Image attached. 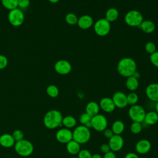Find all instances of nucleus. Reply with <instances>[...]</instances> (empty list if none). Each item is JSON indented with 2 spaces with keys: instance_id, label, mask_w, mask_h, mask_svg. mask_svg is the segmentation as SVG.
<instances>
[{
  "instance_id": "09e8293b",
  "label": "nucleus",
  "mask_w": 158,
  "mask_h": 158,
  "mask_svg": "<svg viewBox=\"0 0 158 158\" xmlns=\"http://www.w3.org/2000/svg\"><path fill=\"white\" fill-rule=\"evenodd\" d=\"M157 27H158V23H157Z\"/></svg>"
},
{
  "instance_id": "49530a36",
  "label": "nucleus",
  "mask_w": 158,
  "mask_h": 158,
  "mask_svg": "<svg viewBox=\"0 0 158 158\" xmlns=\"http://www.w3.org/2000/svg\"><path fill=\"white\" fill-rule=\"evenodd\" d=\"M48 1L51 3H57L59 1V0H48Z\"/></svg>"
},
{
  "instance_id": "6ab92c4d",
  "label": "nucleus",
  "mask_w": 158,
  "mask_h": 158,
  "mask_svg": "<svg viewBox=\"0 0 158 158\" xmlns=\"http://www.w3.org/2000/svg\"><path fill=\"white\" fill-rule=\"evenodd\" d=\"M100 110L99 105L95 101L89 102L85 107V112L89 115L91 117L99 114Z\"/></svg>"
},
{
  "instance_id": "72a5a7b5",
  "label": "nucleus",
  "mask_w": 158,
  "mask_h": 158,
  "mask_svg": "<svg viewBox=\"0 0 158 158\" xmlns=\"http://www.w3.org/2000/svg\"><path fill=\"white\" fill-rule=\"evenodd\" d=\"M91 118L92 117L89 115H88L86 112H84L80 115L79 117V122L81 123V125H85L87 122L91 121Z\"/></svg>"
},
{
  "instance_id": "f03ea898",
  "label": "nucleus",
  "mask_w": 158,
  "mask_h": 158,
  "mask_svg": "<svg viewBox=\"0 0 158 158\" xmlns=\"http://www.w3.org/2000/svg\"><path fill=\"white\" fill-rule=\"evenodd\" d=\"M117 69L120 75L127 78L132 76L136 71V64L130 57H123L118 61Z\"/></svg>"
},
{
  "instance_id": "c9c22d12",
  "label": "nucleus",
  "mask_w": 158,
  "mask_h": 158,
  "mask_svg": "<svg viewBox=\"0 0 158 158\" xmlns=\"http://www.w3.org/2000/svg\"><path fill=\"white\" fill-rule=\"evenodd\" d=\"M30 4V0H18V8L21 9H25L28 7Z\"/></svg>"
},
{
  "instance_id": "4c0bfd02",
  "label": "nucleus",
  "mask_w": 158,
  "mask_h": 158,
  "mask_svg": "<svg viewBox=\"0 0 158 158\" xmlns=\"http://www.w3.org/2000/svg\"><path fill=\"white\" fill-rule=\"evenodd\" d=\"M8 64V60L7 58L2 55L0 54V70L5 69Z\"/></svg>"
},
{
  "instance_id": "0eeeda50",
  "label": "nucleus",
  "mask_w": 158,
  "mask_h": 158,
  "mask_svg": "<svg viewBox=\"0 0 158 158\" xmlns=\"http://www.w3.org/2000/svg\"><path fill=\"white\" fill-rule=\"evenodd\" d=\"M7 17L9 23L14 27L20 26L25 20L24 13L19 8L10 10Z\"/></svg>"
},
{
  "instance_id": "c85d7f7f",
  "label": "nucleus",
  "mask_w": 158,
  "mask_h": 158,
  "mask_svg": "<svg viewBox=\"0 0 158 158\" xmlns=\"http://www.w3.org/2000/svg\"><path fill=\"white\" fill-rule=\"evenodd\" d=\"M127 104L130 106H133L136 104L138 101V96L135 92H131L127 95Z\"/></svg>"
},
{
  "instance_id": "e433bc0d",
  "label": "nucleus",
  "mask_w": 158,
  "mask_h": 158,
  "mask_svg": "<svg viewBox=\"0 0 158 158\" xmlns=\"http://www.w3.org/2000/svg\"><path fill=\"white\" fill-rule=\"evenodd\" d=\"M149 59L152 65L158 68V51H156L150 54Z\"/></svg>"
},
{
  "instance_id": "39448f33",
  "label": "nucleus",
  "mask_w": 158,
  "mask_h": 158,
  "mask_svg": "<svg viewBox=\"0 0 158 158\" xmlns=\"http://www.w3.org/2000/svg\"><path fill=\"white\" fill-rule=\"evenodd\" d=\"M146 113L145 109L138 104L131 106L128 111V114L130 118L133 122L139 123L143 122Z\"/></svg>"
},
{
  "instance_id": "393cba45",
  "label": "nucleus",
  "mask_w": 158,
  "mask_h": 158,
  "mask_svg": "<svg viewBox=\"0 0 158 158\" xmlns=\"http://www.w3.org/2000/svg\"><path fill=\"white\" fill-rule=\"evenodd\" d=\"M62 124L65 128L70 129L76 126L77 120L72 115H67L63 117Z\"/></svg>"
},
{
  "instance_id": "c756f323",
  "label": "nucleus",
  "mask_w": 158,
  "mask_h": 158,
  "mask_svg": "<svg viewBox=\"0 0 158 158\" xmlns=\"http://www.w3.org/2000/svg\"><path fill=\"white\" fill-rule=\"evenodd\" d=\"M78 19V17L73 13H69L65 15V20L67 23L70 25H74L77 24Z\"/></svg>"
},
{
  "instance_id": "5701e85b",
  "label": "nucleus",
  "mask_w": 158,
  "mask_h": 158,
  "mask_svg": "<svg viewBox=\"0 0 158 158\" xmlns=\"http://www.w3.org/2000/svg\"><path fill=\"white\" fill-rule=\"evenodd\" d=\"M125 86L127 88L131 91L136 90L139 86V81L138 78L134 77L133 76L127 77L125 81Z\"/></svg>"
},
{
  "instance_id": "ddd939ff",
  "label": "nucleus",
  "mask_w": 158,
  "mask_h": 158,
  "mask_svg": "<svg viewBox=\"0 0 158 158\" xmlns=\"http://www.w3.org/2000/svg\"><path fill=\"white\" fill-rule=\"evenodd\" d=\"M112 99L115 106V107L123 109L128 105L127 95L122 91L115 92L113 94Z\"/></svg>"
},
{
  "instance_id": "f704fd0d",
  "label": "nucleus",
  "mask_w": 158,
  "mask_h": 158,
  "mask_svg": "<svg viewBox=\"0 0 158 158\" xmlns=\"http://www.w3.org/2000/svg\"><path fill=\"white\" fill-rule=\"evenodd\" d=\"M92 154L88 149H81L78 153V158H91Z\"/></svg>"
},
{
  "instance_id": "cd10ccee",
  "label": "nucleus",
  "mask_w": 158,
  "mask_h": 158,
  "mask_svg": "<svg viewBox=\"0 0 158 158\" xmlns=\"http://www.w3.org/2000/svg\"><path fill=\"white\" fill-rule=\"evenodd\" d=\"M46 93L51 98H56L59 94L58 88L54 85H50L46 88Z\"/></svg>"
},
{
  "instance_id": "79ce46f5",
  "label": "nucleus",
  "mask_w": 158,
  "mask_h": 158,
  "mask_svg": "<svg viewBox=\"0 0 158 158\" xmlns=\"http://www.w3.org/2000/svg\"><path fill=\"white\" fill-rule=\"evenodd\" d=\"M124 158H139V157L137 155V154H136L135 152H128L125 156Z\"/></svg>"
},
{
  "instance_id": "1a4fd4ad",
  "label": "nucleus",
  "mask_w": 158,
  "mask_h": 158,
  "mask_svg": "<svg viewBox=\"0 0 158 158\" xmlns=\"http://www.w3.org/2000/svg\"><path fill=\"white\" fill-rule=\"evenodd\" d=\"M92 128L97 131H103L107 128L108 122L107 118L102 114H98L93 117L91 120Z\"/></svg>"
},
{
  "instance_id": "412c9836",
  "label": "nucleus",
  "mask_w": 158,
  "mask_h": 158,
  "mask_svg": "<svg viewBox=\"0 0 158 158\" xmlns=\"http://www.w3.org/2000/svg\"><path fill=\"white\" fill-rule=\"evenodd\" d=\"M80 145L75 140L72 139L66 144V149L70 154L77 155L81 150Z\"/></svg>"
},
{
  "instance_id": "37998d69",
  "label": "nucleus",
  "mask_w": 158,
  "mask_h": 158,
  "mask_svg": "<svg viewBox=\"0 0 158 158\" xmlns=\"http://www.w3.org/2000/svg\"><path fill=\"white\" fill-rule=\"evenodd\" d=\"M91 158H103V157L99 154H94L92 155Z\"/></svg>"
},
{
  "instance_id": "4468645a",
  "label": "nucleus",
  "mask_w": 158,
  "mask_h": 158,
  "mask_svg": "<svg viewBox=\"0 0 158 158\" xmlns=\"http://www.w3.org/2000/svg\"><path fill=\"white\" fill-rule=\"evenodd\" d=\"M148 98L153 102L158 101V83H151L147 86L145 90Z\"/></svg>"
},
{
  "instance_id": "a878e982",
  "label": "nucleus",
  "mask_w": 158,
  "mask_h": 158,
  "mask_svg": "<svg viewBox=\"0 0 158 158\" xmlns=\"http://www.w3.org/2000/svg\"><path fill=\"white\" fill-rule=\"evenodd\" d=\"M118 17V11L115 8H114V7L109 8L106 12L105 19L107 21H109L110 23L116 20Z\"/></svg>"
},
{
  "instance_id": "dca6fc26",
  "label": "nucleus",
  "mask_w": 158,
  "mask_h": 158,
  "mask_svg": "<svg viewBox=\"0 0 158 158\" xmlns=\"http://www.w3.org/2000/svg\"><path fill=\"white\" fill-rule=\"evenodd\" d=\"M99 105L100 109H101L104 112L107 113L112 112L115 109V106L112 98L109 97L102 98L100 100Z\"/></svg>"
},
{
  "instance_id": "f8f14e48",
  "label": "nucleus",
  "mask_w": 158,
  "mask_h": 158,
  "mask_svg": "<svg viewBox=\"0 0 158 158\" xmlns=\"http://www.w3.org/2000/svg\"><path fill=\"white\" fill-rule=\"evenodd\" d=\"M55 71L60 75H67L72 70L71 64L66 60H59L54 64Z\"/></svg>"
},
{
  "instance_id": "2eb2a0df",
  "label": "nucleus",
  "mask_w": 158,
  "mask_h": 158,
  "mask_svg": "<svg viewBox=\"0 0 158 158\" xmlns=\"http://www.w3.org/2000/svg\"><path fill=\"white\" fill-rule=\"evenodd\" d=\"M151 148V142L146 139H142L139 140L135 145V149L137 153L139 154H146Z\"/></svg>"
},
{
  "instance_id": "de8ad7c7",
  "label": "nucleus",
  "mask_w": 158,
  "mask_h": 158,
  "mask_svg": "<svg viewBox=\"0 0 158 158\" xmlns=\"http://www.w3.org/2000/svg\"><path fill=\"white\" fill-rule=\"evenodd\" d=\"M156 112L158 114V101L156 103Z\"/></svg>"
},
{
  "instance_id": "f257e3e1",
  "label": "nucleus",
  "mask_w": 158,
  "mask_h": 158,
  "mask_svg": "<svg viewBox=\"0 0 158 158\" xmlns=\"http://www.w3.org/2000/svg\"><path fill=\"white\" fill-rule=\"evenodd\" d=\"M62 118L63 116L60 111L52 109L45 114L43 118V123L47 128L54 129L63 126L62 124Z\"/></svg>"
},
{
  "instance_id": "473e14b6",
  "label": "nucleus",
  "mask_w": 158,
  "mask_h": 158,
  "mask_svg": "<svg viewBox=\"0 0 158 158\" xmlns=\"http://www.w3.org/2000/svg\"><path fill=\"white\" fill-rule=\"evenodd\" d=\"M144 49L148 53L151 54L156 51V46L153 42H148L145 44Z\"/></svg>"
},
{
  "instance_id": "2f4dec72",
  "label": "nucleus",
  "mask_w": 158,
  "mask_h": 158,
  "mask_svg": "<svg viewBox=\"0 0 158 158\" xmlns=\"http://www.w3.org/2000/svg\"><path fill=\"white\" fill-rule=\"evenodd\" d=\"M12 137L14 139L15 142L24 139V133H23V132L22 130H19V129L15 130V131H14L12 134Z\"/></svg>"
},
{
  "instance_id": "bb28decb",
  "label": "nucleus",
  "mask_w": 158,
  "mask_h": 158,
  "mask_svg": "<svg viewBox=\"0 0 158 158\" xmlns=\"http://www.w3.org/2000/svg\"><path fill=\"white\" fill-rule=\"evenodd\" d=\"M1 3L3 7L9 11L18 8V0H1Z\"/></svg>"
},
{
  "instance_id": "6e6552de",
  "label": "nucleus",
  "mask_w": 158,
  "mask_h": 158,
  "mask_svg": "<svg viewBox=\"0 0 158 158\" xmlns=\"http://www.w3.org/2000/svg\"><path fill=\"white\" fill-rule=\"evenodd\" d=\"M94 31L99 36H104L110 31V23L106 19H101L94 24Z\"/></svg>"
},
{
  "instance_id": "7ed1b4c3",
  "label": "nucleus",
  "mask_w": 158,
  "mask_h": 158,
  "mask_svg": "<svg viewBox=\"0 0 158 158\" xmlns=\"http://www.w3.org/2000/svg\"><path fill=\"white\" fill-rule=\"evenodd\" d=\"M73 139L80 144H83L88 143L91 138L90 129L86 128L85 125H80L76 127L72 131Z\"/></svg>"
},
{
  "instance_id": "9d476101",
  "label": "nucleus",
  "mask_w": 158,
  "mask_h": 158,
  "mask_svg": "<svg viewBox=\"0 0 158 158\" xmlns=\"http://www.w3.org/2000/svg\"><path fill=\"white\" fill-rule=\"evenodd\" d=\"M56 138L58 142L63 144H67L73 139L72 131L70 129L65 127L60 128L56 132Z\"/></svg>"
},
{
  "instance_id": "a19ab883",
  "label": "nucleus",
  "mask_w": 158,
  "mask_h": 158,
  "mask_svg": "<svg viewBox=\"0 0 158 158\" xmlns=\"http://www.w3.org/2000/svg\"><path fill=\"white\" fill-rule=\"evenodd\" d=\"M102 157L103 158H117V156L115 152L110 151L104 154Z\"/></svg>"
},
{
  "instance_id": "c03bdc74",
  "label": "nucleus",
  "mask_w": 158,
  "mask_h": 158,
  "mask_svg": "<svg viewBox=\"0 0 158 158\" xmlns=\"http://www.w3.org/2000/svg\"><path fill=\"white\" fill-rule=\"evenodd\" d=\"M85 126L86 128H89V129L91 128H92V124H91V121H89V122H87V123H86L85 125Z\"/></svg>"
},
{
  "instance_id": "4be33fe9",
  "label": "nucleus",
  "mask_w": 158,
  "mask_h": 158,
  "mask_svg": "<svg viewBox=\"0 0 158 158\" xmlns=\"http://www.w3.org/2000/svg\"><path fill=\"white\" fill-rule=\"evenodd\" d=\"M138 27L141 28L142 31L145 33L149 34L152 33L154 31L156 26L154 23L152 21L146 20H143Z\"/></svg>"
},
{
  "instance_id": "58836bf2",
  "label": "nucleus",
  "mask_w": 158,
  "mask_h": 158,
  "mask_svg": "<svg viewBox=\"0 0 158 158\" xmlns=\"http://www.w3.org/2000/svg\"><path fill=\"white\" fill-rule=\"evenodd\" d=\"M103 135L105 138L110 139L114 134L110 128H106L103 131Z\"/></svg>"
},
{
  "instance_id": "20e7f679",
  "label": "nucleus",
  "mask_w": 158,
  "mask_h": 158,
  "mask_svg": "<svg viewBox=\"0 0 158 158\" xmlns=\"http://www.w3.org/2000/svg\"><path fill=\"white\" fill-rule=\"evenodd\" d=\"M14 147L16 153L22 157L30 156L34 150L33 144L30 141L25 139L15 142Z\"/></svg>"
},
{
  "instance_id": "9b49d317",
  "label": "nucleus",
  "mask_w": 158,
  "mask_h": 158,
  "mask_svg": "<svg viewBox=\"0 0 158 158\" xmlns=\"http://www.w3.org/2000/svg\"><path fill=\"white\" fill-rule=\"evenodd\" d=\"M108 144L110 147V151L113 152H117L123 148L124 140L120 135H114L110 139H109Z\"/></svg>"
},
{
  "instance_id": "a211bd4d",
  "label": "nucleus",
  "mask_w": 158,
  "mask_h": 158,
  "mask_svg": "<svg viewBox=\"0 0 158 158\" xmlns=\"http://www.w3.org/2000/svg\"><path fill=\"white\" fill-rule=\"evenodd\" d=\"M15 141L12 135L4 133L0 136V145L4 148H9L14 146Z\"/></svg>"
},
{
  "instance_id": "aec40b11",
  "label": "nucleus",
  "mask_w": 158,
  "mask_h": 158,
  "mask_svg": "<svg viewBox=\"0 0 158 158\" xmlns=\"http://www.w3.org/2000/svg\"><path fill=\"white\" fill-rule=\"evenodd\" d=\"M148 125H153L158 122V114L156 111H149L146 113L144 121Z\"/></svg>"
},
{
  "instance_id": "423d86ee",
  "label": "nucleus",
  "mask_w": 158,
  "mask_h": 158,
  "mask_svg": "<svg viewBox=\"0 0 158 158\" xmlns=\"http://www.w3.org/2000/svg\"><path fill=\"white\" fill-rule=\"evenodd\" d=\"M125 22L130 27H139L143 21V17L140 12L136 10L128 11L125 15Z\"/></svg>"
},
{
  "instance_id": "f3484780",
  "label": "nucleus",
  "mask_w": 158,
  "mask_h": 158,
  "mask_svg": "<svg viewBox=\"0 0 158 158\" xmlns=\"http://www.w3.org/2000/svg\"><path fill=\"white\" fill-rule=\"evenodd\" d=\"M77 25L81 29H88L93 25V19L89 15H83L78 18Z\"/></svg>"
},
{
  "instance_id": "b1692460",
  "label": "nucleus",
  "mask_w": 158,
  "mask_h": 158,
  "mask_svg": "<svg viewBox=\"0 0 158 158\" xmlns=\"http://www.w3.org/2000/svg\"><path fill=\"white\" fill-rule=\"evenodd\" d=\"M114 135H120L125 130V124L124 123L119 120H115L113 122L111 127Z\"/></svg>"
},
{
  "instance_id": "7c9ffc66",
  "label": "nucleus",
  "mask_w": 158,
  "mask_h": 158,
  "mask_svg": "<svg viewBox=\"0 0 158 158\" xmlns=\"http://www.w3.org/2000/svg\"><path fill=\"white\" fill-rule=\"evenodd\" d=\"M130 131L132 133L135 135L139 134L143 128L142 124L141 123L139 122H133V123L130 125Z\"/></svg>"
},
{
  "instance_id": "a18cd8bd",
  "label": "nucleus",
  "mask_w": 158,
  "mask_h": 158,
  "mask_svg": "<svg viewBox=\"0 0 158 158\" xmlns=\"http://www.w3.org/2000/svg\"><path fill=\"white\" fill-rule=\"evenodd\" d=\"M139 73L138 72H137V71H136L134 73H133V75H132V76H133L134 77H135V78H138L139 77Z\"/></svg>"
},
{
  "instance_id": "ea45409f",
  "label": "nucleus",
  "mask_w": 158,
  "mask_h": 158,
  "mask_svg": "<svg viewBox=\"0 0 158 158\" xmlns=\"http://www.w3.org/2000/svg\"><path fill=\"white\" fill-rule=\"evenodd\" d=\"M100 151H101V152H102L104 154L108 152L109 151H110V147L108 144L103 143L100 146Z\"/></svg>"
}]
</instances>
